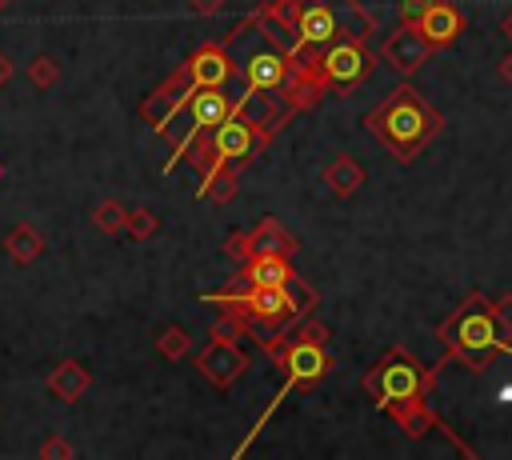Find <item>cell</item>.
<instances>
[{
	"mask_svg": "<svg viewBox=\"0 0 512 460\" xmlns=\"http://www.w3.org/2000/svg\"><path fill=\"white\" fill-rule=\"evenodd\" d=\"M436 372L440 364H420L416 356H408L404 348H384V356L372 364V372L360 380V388L376 400L380 412H388L408 436H424L428 428H440L448 432L424 404L428 388L436 384ZM452 436V432H448Z\"/></svg>",
	"mask_w": 512,
	"mask_h": 460,
	"instance_id": "obj_1",
	"label": "cell"
},
{
	"mask_svg": "<svg viewBox=\"0 0 512 460\" xmlns=\"http://www.w3.org/2000/svg\"><path fill=\"white\" fill-rule=\"evenodd\" d=\"M440 340H444V360H440V368L448 364V360H460V364H468L472 372H488V364L504 352V356H512V324L504 320V312L484 296V292H468L464 296V304L440 324V332H436Z\"/></svg>",
	"mask_w": 512,
	"mask_h": 460,
	"instance_id": "obj_2",
	"label": "cell"
},
{
	"mask_svg": "<svg viewBox=\"0 0 512 460\" xmlns=\"http://www.w3.org/2000/svg\"><path fill=\"white\" fill-rule=\"evenodd\" d=\"M364 128L396 156V160H416L424 152V144L444 128V116L412 88V84H396L368 116Z\"/></svg>",
	"mask_w": 512,
	"mask_h": 460,
	"instance_id": "obj_3",
	"label": "cell"
},
{
	"mask_svg": "<svg viewBox=\"0 0 512 460\" xmlns=\"http://www.w3.org/2000/svg\"><path fill=\"white\" fill-rule=\"evenodd\" d=\"M272 140V128L260 120V116H236V112H228L212 132H204L184 156H188V164L200 172V180L204 176H212V172H220L224 164H248L264 144Z\"/></svg>",
	"mask_w": 512,
	"mask_h": 460,
	"instance_id": "obj_4",
	"label": "cell"
},
{
	"mask_svg": "<svg viewBox=\"0 0 512 460\" xmlns=\"http://www.w3.org/2000/svg\"><path fill=\"white\" fill-rule=\"evenodd\" d=\"M276 360H280V368H284V384L276 388V396L268 400V408L260 412V420L252 424V432L244 436V444L236 448V456H244V448L264 432V424H268V420L276 416V408L292 396V388L316 384V380H324L328 368H332V352H328V344H312V340H296V336H280V352H276Z\"/></svg>",
	"mask_w": 512,
	"mask_h": 460,
	"instance_id": "obj_5",
	"label": "cell"
},
{
	"mask_svg": "<svg viewBox=\"0 0 512 460\" xmlns=\"http://www.w3.org/2000/svg\"><path fill=\"white\" fill-rule=\"evenodd\" d=\"M372 64H376V52L368 48V32H360V36H344V32H340V36L316 56V72H320L324 88L336 92V96L356 92L360 80L372 72Z\"/></svg>",
	"mask_w": 512,
	"mask_h": 460,
	"instance_id": "obj_6",
	"label": "cell"
},
{
	"mask_svg": "<svg viewBox=\"0 0 512 460\" xmlns=\"http://www.w3.org/2000/svg\"><path fill=\"white\" fill-rule=\"evenodd\" d=\"M188 132H184V140H176V152H172V160L164 164V172H172L176 164H180V156L204 136V132H212L232 108H236V100H228L224 96V88H196L192 96H188Z\"/></svg>",
	"mask_w": 512,
	"mask_h": 460,
	"instance_id": "obj_7",
	"label": "cell"
},
{
	"mask_svg": "<svg viewBox=\"0 0 512 460\" xmlns=\"http://www.w3.org/2000/svg\"><path fill=\"white\" fill-rule=\"evenodd\" d=\"M196 368L216 392H228L240 380V372L248 368V352L232 336H208V348L196 352Z\"/></svg>",
	"mask_w": 512,
	"mask_h": 460,
	"instance_id": "obj_8",
	"label": "cell"
},
{
	"mask_svg": "<svg viewBox=\"0 0 512 460\" xmlns=\"http://www.w3.org/2000/svg\"><path fill=\"white\" fill-rule=\"evenodd\" d=\"M244 28H248V16H244L224 40H208V44H200V48L184 60V64H188V76H192L196 88H224V84L232 80V60H228L224 48H228Z\"/></svg>",
	"mask_w": 512,
	"mask_h": 460,
	"instance_id": "obj_9",
	"label": "cell"
},
{
	"mask_svg": "<svg viewBox=\"0 0 512 460\" xmlns=\"http://www.w3.org/2000/svg\"><path fill=\"white\" fill-rule=\"evenodd\" d=\"M196 92V84H192V76H188V64H180L144 104H140V116H144V124L152 128V132H164L168 128V120L172 116H180V108L188 104V96Z\"/></svg>",
	"mask_w": 512,
	"mask_h": 460,
	"instance_id": "obj_10",
	"label": "cell"
},
{
	"mask_svg": "<svg viewBox=\"0 0 512 460\" xmlns=\"http://www.w3.org/2000/svg\"><path fill=\"white\" fill-rule=\"evenodd\" d=\"M288 64H292V56H288L284 48H276V52H252V56L244 60V100L260 96V92L276 96V92L284 88Z\"/></svg>",
	"mask_w": 512,
	"mask_h": 460,
	"instance_id": "obj_11",
	"label": "cell"
},
{
	"mask_svg": "<svg viewBox=\"0 0 512 460\" xmlns=\"http://www.w3.org/2000/svg\"><path fill=\"white\" fill-rule=\"evenodd\" d=\"M464 8L460 4H452V0H432L416 20H408L432 48H444V44H452L460 32H464Z\"/></svg>",
	"mask_w": 512,
	"mask_h": 460,
	"instance_id": "obj_12",
	"label": "cell"
},
{
	"mask_svg": "<svg viewBox=\"0 0 512 460\" xmlns=\"http://www.w3.org/2000/svg\"><path fill=\"white\" fill-rule=\"evenodd\" d=\"M296 280H300V272L288 264V256L260 252V256H248V260L240 264V276H236L228 288H264V284L288 288V284H296Z\"/></svg>",
	"mask_w": 512,
	"mask_h": 460,
	"instance_id": "obj_13",
	"label": "cell"
},
{
	"mask_svg": "<svg viewBox=\"0 0 512 460\" xmlns=\"http://www.w3.org/2000/svg\"><path fill=\"white\" fill-rule=\"evenodd\" d=\"M328 88H324V80H320V72H316V60L308 56H292V64H288V76H284V88H280V96H284V104L292 108V112H308L320 96H324Z\"/></svg>",
	"mask_w": 512,
	"mask_h": 460,
	"instance_id": "obj_14",
	"label": "cell"
},
{
	"mask_svg": "<svg viewBox=\"0 0 512 460\" xmlns=\"http://www.w3.org/2000/svg\"><path fill=\"white\" fill-rule=\"evenodd\" d=\"M380 56H384V60H392L400 76H412V72L432 56V44H428L412 24H400L392 36H384Z\"/></svg>",
	"mask_w": 512,
	"mask_h": 460,
	"instance_id": "obj_15",
	"label": "cell"
},
{
	"mask_svg": "<svg viewBox=\"0 0 512 460\" xmlns=\"http://www.w3.org/2000/svg\"><path fill=\"white\" fill-rule=\"evenodd\" d=\"M92 384V372L80 364V360H60L48 376V392L60 400V404H76Z\"/></svg>",
	"mask_w": 512,
	"mask_h": 460,
	"instance_id": "obj_16",
	"label": "cell"
},
{
	"mask_svg": "<svg viewBox=\"0 0 512 460\" xmlns=\"http://www.w3.org/2000/svg\"><path fill=\"white\" fill-rule=\"evenodd\" d=\"M260 252H276V256H292L296 252V236L276 224V216H264L252 232H248V256H260Z\"/></svg>",
	"mask_w": 512,
	"mask_h": 460,
	"instance_id": "obj_17",
	"label": "cell"
},
{
	"mask_svg": "<svg viewBox=\"0 0 512 460\" xmlns=\"http://www.w3.org/2000/svg\"><path fill=\"white\" fill-rule=\"evenodd\" d=\"M324 184H328L340 200L356 196L360 184H364V168H360V160H356V156H336V160L324 168Z\"/></svg>",
	"mask_w": 512,
	"mask_h": 460,
	"instance_id": "obj_18",
	"label": "cell"
},
{
	"mask_svg": "<svg viewBox=\"0 0 512 460\" xmlns=\"http://www.w3.org/2000/svg\"><path fill=\"white\" fill-rule=\"evenodd\" d=\"M4 252H8V260L12 264H32L40 252H44V236L32 228V224H16L8 236H4Z\"/></svg>",
	"mask_w": 512,
	"mask_h": 460,
	"instance_id": "obj_19",
	"label": "cell"
},
{
	"mask_svg": "<svg viewBox=\"0 0 512 460\" xmlns=\"http://www.w3.org/2000/svg\"><path fill=\"white\" fill-rule=\"evenodd\" d=\"M236 188H240V172H236V168H220V172H212V176L200 180V200L228 204V200L236 196Z\"/></svg>",
	"mask_w": 512,
	"mask_h": 460,
	"instance_id": "obj_20",
	"label": "cell"
},
{
	"mask_svg": "<svg viewBox=\"0 0 512 460\" xmlns=\"http://www.w3.org/2000/svg\"><path fill=\"white\" fill-rule=\"evenodd\" d=\"M24 80H28L36 92H44V88H52V84L60 80V64H56L48 52H36V56L24 64Z\"/></svg>",
	"mask_w": 512,
	"mask_h": 460,
	"instance_id": "obj_21",
	"label": "cell"
},
{
	"mask_svg": "<svg viewBox=\"0 0 512 460\" xmlns=\"http://www.w3.org/2000/svg\"><path fill=\"white\" fill-rule=\"evenodd\" d=\"M124 220H128V208H124L120 200H100V204L92 208V224H96L104 236L124 232Z\"/></svg>",
	"mask_w": 512,
	"mask_h": 460,
	"instance_id": "obj_22",
	"label": "cell"
},
{
	"mask_svg": "<svg viewBox=\"0 0 512 460\" xmlns=\"http://www.w3.org/2000/svg\"><path fill=\"white\" fill-rule=\"evenodd\" d=\"M156 348H160V356H164V360H172V364H176V360H184V356L192 352V340H188V332H184L180 324H168V328L156 336Z\"/></svg>",
	"mask_w": 512,
	"mask_h": 460,
	"instance_id": "obj_23",
	"label": "cell"
},
{
	"mask_svg": "<svg viewBox=\"0 0 512 460\" xmlns=\"http://www.w3.org/2000/svg\"><path fill=\"white\" fill-rule=\"evenodd\" d=\"M124 232H128L136 244H144V240H152V236L160 232V216L148 212V208H132L128 220H124Z\"/></svg>",
	"mask_w": 512,
	"mask_h": 460,
	"instance_id": "obj_24",
	"label": "cell"
},
{
	"mask_svg": "<svg viewBox=\"0 0 512 460\" xmlns=\"http://www.w3.org/2000/svg\"><path fill=\"white\" fill-rule=\"evenodd\" d=\"M288 336H296V340H312V344H328V328H324L320 320H304V316H300V324H296Z\"/></svg>",
	"mask_w": 512,
	"mask_h": 460,
	"instance_id": "obj_25",
	"label": "cell"
},
{
	"mask_svg": "<svg viewBox=\"0 0 512 460\" xmlns=\"http://www.w3.org/2000/svg\"><path fill=\"white\" fill-rule=\"evenodd\" d=\"M224 252H228L236 264H244V260H248V232H232V236L224 240Z\"/></svg>",
	"mask_w": 512,
	"mask_h": 460,
	"instance_id": "obj_26",
	"label": "cell"
},
{
	"mask_svg": "<svg viewBox=\"0 0 512 460\" xmlns=\"http://www.w3.org/2000/svg\"><path fill=\"white\" fill-rule=\"evenodd\" d=\"M40 456H44V460H52V456H56V460H68V456H72V444L60 440V436H48V440L40 444Z\"/></svg>",
	"mask_w": 512,
	"mask_h": 460,
	"instance_id": "obj_27",
	"label": "cell"
},
{
	"mask_svg": "<svg viewBox=\"0 0 512 460\" xmlns=\"http://www.w3.org/2000/svg\"><path fill=\"white\" fill-rule=\"evenodd\" d=\"M224 4L228 0H188V12L192 16H216V12H224Z\"/></svg>",
	"mask_w": 512,
	"mask_h": 460,
	"instance_id": "obj_28",
	"label": "cell"
},
{
	"mask_svg": "<svg viewBox=\"0 0 512 460\" xmlns=\"http://www.w3.org/2000/svg\"><path fill=\"white\" fill-rule=\"evenodd\" d=\"M432 0H400V24H408V20H416L424 8H428Z\"/></svg>",
	"mask_w": 512,
	"mask_h": 460,
	"instance_id": "obj_29",
	"label": "cell"
},
{
	"mask_svg": "<svg viewBox=\"0 0 512 460\" xmlns=\"http://www.w3.org/2000/svg\"><path fill=\"white\" fill-rule=\"evenodd\" d=\"M12 72H16V64H12V56L8 52H0V88L12 80Z\"/></svg>",
	"mask_w": 512,
	"mask_h": 460,
	"instance_id": "obj_30",
	"label": "cell"
},
{
	"mask_svg": "<svg viewBox=\"0 0 512 460\" xmlns=\"http://www.w3.org/2000/svg\"><path fill=\"white\" fill-rule=\"evenodd\" d=\"M496 76H500L504 84H512V52H508V56H504V60L496 64Z\"/></svg>",
	"mask_w": 512,
	"mask_h": 460,
	"instance_id": "obj_31",
	"label": "cell"
},
{
	"mask_svg": "<svg viewBox=\"0 0 512 460\" xmlns=\"http://www.w3.org/2000/svg\"><path fill=\"white\" fill-rule=\"evenodd\" d=\"M504 36H508V40H512V12H508V16H504Z\"/></svg>",
	"mask_w": 512,
	"mask_h": 460,
	"instance_id": "obj_32",
	"label": "cell"
},
{
	"mask_svg": "<svg viewBox=\"0 0 512 460\" xmlns=\"http://www.w3.org/2000/svg\"><path fill=\"white\" fill-rule=\"evenodd\" d=\"M8 4H12V0H0V12H4V8H8Z\"/></svg>",
	"mask_w": 512,
	"mask_h": 460,
	"instance_id": "obj_33",
	"label": "cell"
},
{
	"mask_svg": "<svg viewBox=\"0 0 512 460\" xmlns=\"http://www.w3.org/2000/svg\"><path fill=\"white\" fill-rule=\"evenodd\" d=\"M504 304H512V296H508V300H504Z\"/></svg>",
	"mask_w": 512,
	"mask_h": 460,
	"instance_id": "obj_34",
	"label": "cell"
},
{
	"mask_svg": "<svg viewBox=\"0 0 512 460\" xmlns=\"http://www.w3.org/2000/svg\"><path fill=\"white\" fill-rule=\"evenodd\" d=\"M0 176H4V164H0Z\"/></svg>",
	"mask_w": 512,
	"mask_h": 460,
	"instance_id": "obj_35",
	"label": "cell"
}]
</instances>
